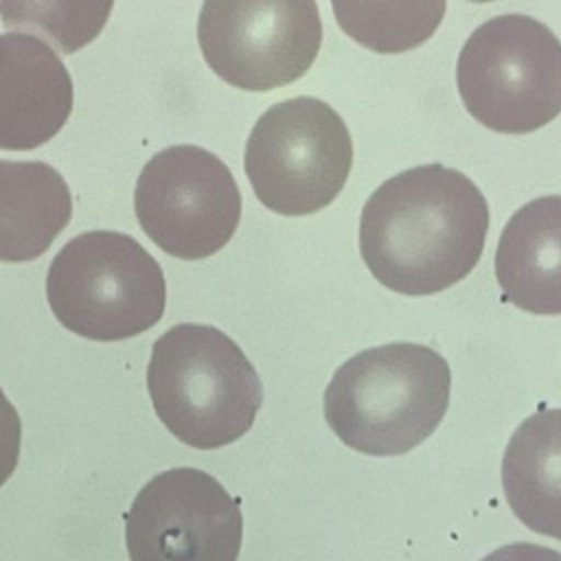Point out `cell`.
Instances as JSON below:
<instances>
[{
    "label": "cell",
    "mask_w": 561,
    "mask_h": 561,
    "mask_svg": "<svg viewBox=\"0 0 561 561\" xmlns=\"http://www.w3.org/2000/svg\"><path fill=\"white\" fill-rule=\"evenodd\" d=\"M489 206L460 171L423 164L386 180L364 204L359 252L370 274L405 296L438 294L480 261Z\"/></svg>",
    "instance_id": "cell-1"
},
{
    "label": "cell",
    "mask_w": 561,
    "mask_h": 561,
    "mask_svg": "<svg viewBox=\"0 0 561 561\" xmlns=\"http://www.w3.org/2000/svg\"><path fill=\"white\" fill-rule=\"evenodd\" d=\"M451 373L430 346L392 342L346 359L324 390L335 436L368 456H401L421 445L449 405Z\"/></svg>",
    "instance_id": "cell-2"
},
{
    "label": "cell",
    "mask_w": 561,
    "mask_h": 561,
    "mask_svg": "<svg viewBox=\"0 0 561 561\" xmlns=\"http://www.w3.org/2000/svg\"><path fill=\"white\" fill-rule=\"evenodd\" d=\"M147 388L164 427L195 449L234 443L263 405V386L245 353L208 324H175L156 340Z\"/></svg>",
    "instance_id": "cell-3"
},
{
    "label": "cell",
    "mask_w": 561,
    "mask_h": 561,
    "mask_svg": "<svg viewBox=\"0 0 561 561\" xmlns=\"http://www.w3.org/2000/svg\"><path fill=\"white\" fill-rule=\"evenodd\" d=\"M46 296L55 318L77 335L116 342L151 329L164 313L158 261L129 234L92 230L53 259Z\"/></svg>",
    "instance_id": "cell-4"
},
{
    "label": "cell",
    "mask_w": 561,
    "mask_h": 561,
    "mask_svg": "<svg viewBox=\"0 0 561 561\" xmlns=\"http://www.w3.org/2000/svg\"><path fill=\"white\" fill-rule=\"evenodd\" d=\"M467 112L500 134H528L561 114V42L535 18L482 22L456 66Z\"/></svg>",
    "instance_id": "cell-5"
},
{
    "label": "cell",
    "mask_w": 561,
    "mask_h": 561,
    "mask_svg": "<svg viewBox=\"0 0 561 561\" xmlns=\"http://www.w3.org/2000/svg\"><path fill=\"white\" fill-rule=\"evenodd\" d=\"M353 142L342 116L316 96L272 105L245 142V175L259 202L287 217L329 206L344 188Z\"/></svg>",
    "instance_id": "cell-6"
},
{
    "label": "cell",
    "mask_w": 561,
    "mask_h": 561,
    "mask_svg": "<svg viewBox=\"0 0 561 561\" xmlns=\"http://www.w3.org/2000/svg\"><path fill=\"white\" fill-rule=\"evenodd\" d=\"M197 42L210 70L261 92L300 79L318 57L322 20L311 0H208Z\"/></svg>",
    "instance_id": "cell-7"
},
{
    "label": "cell",
    "mask_w": 561,
    "mask_h": 561,
    "mask_svg": "<svg viewBox=\"0 0 561 561\" xmlns=\"http://www.w3.org/2000/svg\"><path fill=\"white\" fill-rule=\"evenodd\" d=\"M134 208L140 228L160 250L197 261L232 239L241 219V193L215 153L175 145L142 167Z\"/></svg>",
    "instance_id": "cell-8"
},
{
    "label": "cell",
    "mask_w": 561,
    "mask_h": 561,
    "mask_svg": "<svg viewBox=\"0 0 561 561\" xmlns=\"http://www.w3.org/2000/svg\"><path fill=\"white\" fill-rule=\"evenodd\" d=\"M241 539L239 502L193 467L153 476L125 513L129 561H237Z\"/></svg>",
    "instance_id": "cell-9"
},
{
    "label": "cell",
    "mask_w": 561,
    "mask_h": 561,
    "mask_svg": "<svg viewBox=\"0 0 561 561\" xmlns=\"http://www.w3.org/2000/svg\"><path fill=\"white\" fill-rule=\"evenodd\" d=\"M72 110V79L59 55L28 33L0 35V149L48 142Z\"/></svg>",
    "instance_id": "cell-10"
},
{
    "label": "cell",
    "mask_w": 561,
    "mask_h": 561,
    "mask_svg": "<svg viewBox=\"0 0 561 561\" xmlns=\"http://www.w3.org/2000/svg\"><path fill=\"white\" fill-rule=\"evenodd\" d=\"M495 278L515 307L561 313V195L537 197L508 219L495 250Z\"/></svg>",
    "instance_id": "cell-11"
},
{
    "label": "cell",
    "mask_w": 561,
    "mask_h": 561,
    "mask_svg": "<svg viewBox=\"0 0 561 561\" xmlns=\"http://www.w3.org/2000/svg\"><path fill=\"white\" fill-rule=\"evenodd\" d=\"M502 486L522 524L561 541V408L519 423L502 458Z\"/></svg>",
    "instance_id": "cell-12"
},
{
    "label": "cell",
    "mask_w": 561,
    "mask_h": 561,
    "mask_svg": "<svg viewBox=\"0 0 561 561\" xmlns=\"http://www.w3.org/2000/svg\"><path fill=\"white\" fill-rule=\"evenodd\" d=\"M70 217V188L57 169L0 160V261L42 256Z\"/></svg>",
    "instance_id": "cell-13"
},
{
    "label": "cell",
    "mask_w": 561,
    "mask_h": 561,
    "mask_svg": "<svg viewBox=\"0 0 561 561\" xmlns=\"http://www.w3.org/2000/svg\"><path fill=\"white\" fill-rule=\"evenodd\" d=\"M333 9L353 39L379 53H399L434 33L445 2H333Z\"/></svg>",
    "instance_id": "cell-14"
},
{
    "label": "cell",
    "mask_w": 561,
    "mask_h": 561,
    "mask_svg": "<svg viewBox=\"0 0 561 561\" xmlns=\"http://www.w3.org/2000/svg\"><path fill=\"white\" fill-rule=\"evenodd\" d=\"M20 438H22L20 416L13 403L0 390V486L11 478V473L18 467Z\"/></svg>",
    "instance_id": "cell-15"
},
{
    "label": "cell",
    "mask_w": 561,
    "mask_h": 561,
    "mask_svg": "<svg viewBox=\"0 0 561 561\" xmlns=\"http://www.w3.org/2000/svg\"><path fill=\"white\" fill-rule=\"evenodd\" d=\"M482 561H561V552L539 543H508L486 554Z\"/></svg>",
    "instance_id": "cell-16"
}]
</instances>
